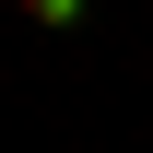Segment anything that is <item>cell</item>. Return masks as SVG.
<instances>
[{
  "label": "cell",
  "instance_id": "cell-1",
  "mask_svg": "<svg viewBox=\"0 0 153 153\" xmlns=\"http://www.w3.org/2000/svg\"><path fill=\"white\" fill-rule=\"evenodd\" d=\"M12 12H24V24H59V36H71V24H82V0H12Z\"/></svg>",
  "mask_w": 153,
  "mask_h": 153
}]
</instances>
